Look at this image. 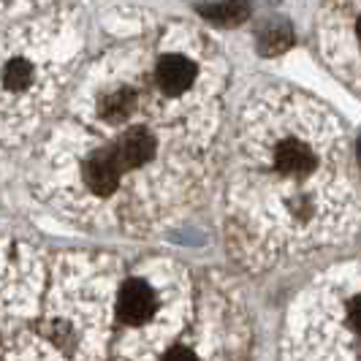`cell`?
I'll return each instance as SVG.
<instances>
[{"label": "cell", "mask_w": 361, "mask_h": 361, "mask_svg": "<svg viewBox=\"0 0 361 361\" xmlns=\"http://www.w3.org/2000/svg\"><path fill=\"white\" fill-rule=\"evenodd\" d=\"M152 152H155V139L147 130H142V128L128 130L126 136L117 142V147L111 149V155H114V161L120 166V171H130V169L145 166L152 158Z\"/></svg>", "instance_id": "1"}, {"label": "cell", "mask_w": 361, "mask_h": 361, "mask_svg": "<svg viewBox=\"0 0 361 361\" xmlns=\"http://www.w3.org/2000/svg\"><path fill=\"white\" fill-rule=\"evenodd\" d=\"M120 318L130 326H139L145 324L147 318L152 315V310H155V296H152V290L147 283L142 280H128L123 290H120Z\"/></svg>", "instance_id": "2"}, {"label": "cell", "mask_w": 361, "mask_h": 361, "mask_svg": "<svg viewBox=\"0 0 361 361\" xmlns=\"http://www.w3.org/2000/svg\"><path fill=\"white\" fill-rule=\"evenodd\" d=\"M120 166L114 161L111 149L109 152H95L87 166H85V177H87V185H90L92 193L98 196H111L117 182H120Z\"/></svg>", "instance_id": "3"}, {"label": "cell", "mask_w": 361, "mask_h": 361, "mask_svg": "<svg viewBox=\"0 0 361 361\" xmlns=\"http://www.w3.org/2000/svg\"><path fill=\"white\" fill-rule=\"evenodd\" d=\"M155 76H158V85L169 95H177V92L188 90L193 85L196 68L182 54H166V57H161V63H158V73Z\"/></svg>", "instance_id": "4"}, {"label": "cell", "mask_w": 361, "mask_h": 361, "mask_svg": "<svg viewBox=\"0 0 361 361\" xmlns=\"http://www.w3.org/2000/svg\"><path fill=\"white\" fill-rule=\"evenodd\" d=\"M274 163H277V169L286 171V174H307L310 169L315 166L312 152H310L305 145L293 142V139H290V142H283V145L277 147Z\"/></svg>", "instance_id": "5"}, {"label": "cell", "mask_w": 361, "mask_h": 361, "mask_svg": "<svg viewBox=\"0 0 361 361\" xmlns=\"http://www.w3.org/2000/svg\"><path fill=\"white\" fill-rule=\"evenodd\" d=\"M290 41H293V36H290L288 25L286 22H271L269 27L258 36V49L264 54H280L288 49Z\"/></svg>", "instance_id": "6"}, {"label": "cell", "mask_w": 361, "mask_h": 361, "mask_svg": "<svg viewBox=\"0 0 361 361\" xmlns=\"http://www.w3.org/2000/svg\"><path fill=\"white\" fill-rule=\"evenodd\" d=\"M201 14L217 25H236L247 17V6L242 3H220V6H204Z\"/></svg>", "instance_id": "7"}, {"label": "cell", "mask_w": 361, "mask_h": 361, "mask_svg": "<svg viewBox=\"0 0 361 361\" xmlns=\"http://www.w3.org/2000/svg\"><path fill=\"white\" fill-rule=\"evenodd\" d=\"M133 104H136V95H133V92H130V90H117V92H111V95H106V98H104L101 111H104V117H109V120H123V117H128V114H130Z\"/></svg>", "instance_id": "8"}, {"label": "cell", "mask_w": 361, "mask_h": 361, "mask_svg": "<svg viewBox=\"0 0 361 361\" xmlns=\"http://www.w3.org/2000/svg\"><path fill=\"white\" fill-rule=\"evenodd\" d=\"M3 82H6V87H11V90H25V87H30V82H33V68H30V63H25V60H11V63L6 66V71H3Z\"/></svg>", "instance_id": "9"}, {"label": "cell", "mask_w": 361, "mask_h": 361, "mask_svg": "<svg viewBox=\"0 0 361 361\" xmlns=\"http://www.w3.org/2000/svg\"><path fill=\"white\" fill-rule=\"evenodd\" d=\"M52 340H54L57 345H60V348H71V345H73L71 329H68L66 324H57V326L52 329Z\"/></svg>", "instance_id": "10"}, {"label": "cell", "mask_w": 361, "mask_h": 361, "mask_svg": "<svg viewBox=\"0 0 361 361\" xmlns=\"http://www.w3.org/2000/svg\"><path fill=\"white\" fill-rule=\"evenodd\" d=\"M163 361H199V359H196V353L188 350V348H171Z\"/></svg>", "instance_id": "11"}, {"label": "cell", "mask_w": 361, "mask_h": 361, "mask_svg": "<svg viewBox=\"0 0 361 361\" xmlns=\"http://www.w3.org/2000/svg\"><path fill=\"white\" fill-rule=\"evenodd\" d=\"M348 318H350V326L361 334V299H356V302L350 305V315H348Z\"/></svg>", "instance_id": "12"}, {"label": "cell", "mask_w": 361, "mask_h": 361, "mask_svg": "<svg viewBox=\"0 0 361 361\" xmlns=\"http://www.w3.org/2000/svg\"><path fill=\"white\" fill-rule=\"evenodd\" d=\"M359 163H361V139H359Z\"/></svg>", "instance_id": "13"}, {"label": "cell", "mask_w": 361, "mask_h": 361, "mask_svg": "<svg viewBox=\"0 0 361 361\" xmlns=\"http://www.w3.org/2000/svg\"><path fill=\"white\" fill-rule=\"evenodd\" d=\"M359 38H361V22H359Z\"/></svg>", "instance_id": "14"}]
</instances>
